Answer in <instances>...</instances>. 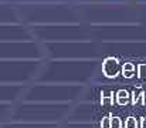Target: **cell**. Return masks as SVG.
I'll return each instance as SVG.
<instances>
[{
    "label": "cell",
    "mask_w": 146,
    "mask_h": 128,
    "mask_svg": "<svg viewBox=\"0 0 146 128\" xmlns=\"http://www.w3.org/2000/svg\"><path fill=\"white\" fill-rule=\"evenodd\" d=\"M116 103L119 105H126L129 103V92L126 90H119L116 92Z\"/></svg>",
    "instance_id": "1"
},
{
    "label": "cell",
    "mask_w": 146,
    "mask_h": 128,
    "mask_svg": "<svg viewBox=\"0 0 146 128\" xmlns=\"http://www.w3.org/2000/svg\"><path fill=\"white\" fill-rule=\"evenodd\" d=\"M125 128H138V121H136V118H133V117L126 118V121H125Z\"/></svg>",
    "instance_id": "2"
},
{
    "label": "cell",
    "mask_w": 146,
    "mask_h": 128,
    "mask_svg": "<svg viewBox=\"0 0 146 128\" xmlns=\"http://www.w3.org/2000/svg\"><path fill=\"white\" fill-rule=\"evenodd\" d=\"M101 128H112V117H105V118H102Z\"/></svg>",
    "instance_id": "3"
},
{
    "label": "cell",
    "mask_w": 146,
    "mask_h": 128,
    "mask_svg": "<svg viewBox=\"0 0 146 128\" xmlns=\"http://www.w3.org/2000/svg\"><path fill=\"white\" fill-rule=\"evenodd\" d=\"M122 127V121L119 117H112V128H121Z\"/></svg>",
    "instance_id": "4"
},
{
    "label": "cell",
    "mask_w": 146,
    "mask_h": 128,
    "mask_svg": "<svg viewBox=\"0 0 146 128\" xmlns=\"http://www.w3.org/2000/svg\"><path fill=\"white\" fill-rule=\"evenodd\" d=\"M101 103H102V105H108V104H113V98H112L111 95H106V97H102V100H101Z\"/></svg>",
    "instance_id": "5"
},
{
    "label": "cell",
    "mask_w": 146,
    "mask_h": 128,
    "mask_svg": "<svg viewBox=\"0 0 146 128\" xmlns=\"http://www.w3.org/2000/svg\"><path fill=\"white\" fill-rule=\"evenodd\" d=\"M135 70V67H133V64H131V63H126L125 66H123V71H133Z\"/></svg>",
    "instance_id": "6"
},
{
    "label": "cell",
    "mask_w": 146,
    "mask_h": 128,
    "mask_svg": "<svg viewBox=\"0 0 146 128\" xmlns=\"http://www.w3.org/2000/svg\"><path fill=\"white\" fill-rule=\"evenodd\" d=\"M139 76H146V64H141L139 66Z\"/></svg>",
    "instance_id": "7"
},
{
    "label": "cell",
    "mask_w": 146,
    "mask_h": 128,
    "mask_svg": "<svg viewBox=\"0 0 146 128\" xmlns=\"http://www.w3.org/2000/svg\"><path fill=\"white\" fill-rule=\"evenodd\" d=\"M123 76L126 78H131V77H133V71H123Z\"/></svg>",
    "instance_id": "8"
},
{
    "label": "cell",
    "mask_w": 146,
    "mask_h": 128,
    "mask_svg": "<svg viewBox=\"0 0 146 128\" xmlns=\"http://www.w3.org/2000/svg\"><path fill=\"white\" fill-rule=\"evenodd\" d=\"M141 103L146 105V92H142V98H141Z\"/></svg>",
    "instance_id": "9"
},
{
    "label": "cell",
    "mask_w": 146,
    "mask_h": 128,
    "mask_svg": "<svg viewBox=\"0 0 146 128\" xmlns=\"http://www.w3.org/2000/svg\"><path fill=\"white\" fill-rule=\"evenodd\" d=\"M141 128H146V117L142 118V123H141Z\"/></svg>",
    "instance_id": "10"
}]
</instances>
